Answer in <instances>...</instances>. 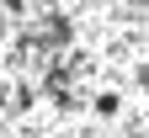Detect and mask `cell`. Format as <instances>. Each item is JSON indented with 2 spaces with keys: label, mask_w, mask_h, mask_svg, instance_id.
I'll return each instance as SVG.
<instances>
[{
  "label": "cell",
  "mask_w": 149,
  "mask_h": 138,
  "mask_svg": "<svg viewBox=\"0 0 149 138\" xmlns=\"http://www.w3.org/2000/svg\"><path fill=\"white\" fill-rule=\"evenodd\" d=\"M0 138H149V0H0Z\"/></svg>",
  "instance_id": "1"
}]
</instances>
